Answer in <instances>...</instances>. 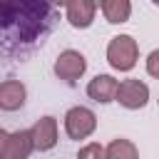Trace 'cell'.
I'll use <instances>...</instances> for the list:
<instances>
[{"mask_svg": "<svg viewBox=\"0 0 159 159\" xmlns=\"http://www.w3.org/2000/svg\"><path fill=\"white\" fill-rule=\"evenodd\" d=\"M147 72L159 80V50H152L149 52V57H147Z\"/></svg>", "mask_w": 159, "mask_h": 159, "instance_id": "obj_14", "label": "cell"}, {"mask_svg": "<svg viewBox=\"0 0 159 159\" xmlns=\"http://www.w3.org/2000/svg\"><path fill=\"white\" fill-rule=\"evenodd\" d=\"M84 70H87V60H84V55L77 52V50H65V52H60L57 60H55V75H57L60 80L70 82V84L77 82V80L84 75Z\"/></svg>", "mask_w": 159, "mask_h": 159, "instance_id": "obj_5", "label": "cell"}, {"mask_svg": "<svg viewBox=\"0 0 159 159\" xmlns=\"http://www.w3.org/2000/svg\"><path fill=\"white\" fill-rule=\"evenodd\" d=\"M99 10L104 15L107 22L112 25H119V22H127L129 15H132V2L129 0H102L99 2Z\"/></svg>", "mask_w": 159, "mask_h": 159, "instance_id": "obj_11", "label": "cell"}, {"mask_svg": "<svg viewBox=\"0 0 159 159\" xmlns=\"http://www.w3.org/2000/svg\"><path fill=\"white\" fill-rule=\"evenodd\" d=\"M94 129H97V114L89 107L77 104V107L67 109V114H65V132H67L70 139H77V142L87 139Z\"/></svg>", "mask_w": 159, "mask_h": 159, "instance_id": "obj_4", "label": "cell"}, {"mask_svg": "<svg viewBox=\"0 0 159 159\" xmlns=\"http://www.w3.org/2000/svg\"><path fill=\"white\" fill-rule=\"evenodd\" d=\"M32 139H35V149L37 152H50L57 144V119L55 117H40L32 124Z\"/></svg>", "mask_w": 159, "mask_h": 159, "instance_id": "obj_7", "label": "cell"}, {"mask_svg": "<svg viewBox=\"0 0 159 159\" xmlns=\"http://www.w3.org/2000/svg\"><path fill=\"white\" fill-rule=\"evenodd\" d=\"M97 7H99V2H92V0H70V2H65V15L72 27H89Z\"/></svg>", "mask_w": 159, "mask_h": 159, "instance_id": "obj_8", "label": "cell"}, {"mask_svg": "<svg viewBox=\"0 0 159 159\" xmlns=\"http://www.w3.org/2000/svg\"><path fill=\"white\" fill-rule=\"evenodd\" d=\"M52 20V5L47 2H20L2 7V25L7 40L32 42L37 40Z\"/></svg>", "mask_w": 159, "mask_h": 159, "instance_id": "obj_1", "label": "cell"}, {"mask_svg": "<svg viewBox=\"0 0 159 159\" xmlns=\"http://www.w3.org/2000/svg\"><path fill=\"white\" fill-rule=\"evenodd\" d=\"M117 89H119V82L112 75H97L87 84V97L99 102V104H109L117 99Z\"/></svg>", "mask_w": 159, "mask_h": 159, "instance_id": "obj_9", "label": "cell"}, {"mask_svg": "<svg viewBox=\"0 0 159 159\" xmlns=\"http://www.w3.org/2000/svg\"><path fill=\"white\" fill-rule=\"evenodd\" d=\"M117 102L127 109H142L149 102V87L142 80H122L117 89Z\"/></svg>", "mask_w": 159, "mask_h": 159, "instance_id": "obj_6", "label": "cell"}, {"mask_svg": "<svg viewBox=\"0 0 159 159\" xmlns=\"http://www.w3.org/2000/svg\"><path fill=\"white\" fill-rule=\"evenodd\" d=\"M139 60V47L132 35H114L107 45V62L117 72H129Z\"/></svg>", "mask_w": 159, "mask_h": 159, "instance_id": "obj_2", "label": "cell"}, {"mask_svg": "<svg viewBox=\"0 0 159 159\" xmlns=\"http://www.w3.org/2000/svg\"><path fill=\"white\" fill-rule=\"evenodd\" d=\"M35 152V139L30 129L0 132V157L2 159H27Z\"/></svg>", "mask_w": 159, "mask_h": 159, "instance_id": "obj_3", "label": "cell"}, {"mask_svg": "<svg viewBox=\"0 0 159 159\" xmlns=\"http://www.w3.org/2000/svg\"><path fill=\"white\" fill-rule=\"evenodd\" d=\"M77 159H107V149L97 142H89L77 152Z\"/></svg>", "mask_w": 159, "mask_h": 159, "instance_id": "obj_13", "label": "cell"}, {"mask_svg": "<svg viewBox=\"0 0 159 159\" xmlns=\"http://www.w3.org/2000/svg\"><path fill=\"white\" fill-rule=\"evenodd\" d=\"M25 97H27V89L20 80H5L0 84V107L5 112H15L25 104Z\"/></svg>", "mask_w": 159, "mask_h": 159, "instance_id": "obj_10", "label": "cell"}, {"mask_svg": "<svg viewBox=\"0 0 159 159\" xmlns=\"http://www.w3.org/2000/svg\"><path fill=\"white\" fill-rule=\"evenodd\" d=\"M107 159H139V152L134 147V142L129 139H112L107 147Z\"/></svg>", "mask_w": 159, "mask_h": 159, "instance_id": "obj_12", "label": "cell"}]
</instances>
